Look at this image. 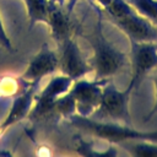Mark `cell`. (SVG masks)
Returning a JSON list of instances; mask_svg holds the SVG:
<instances>
[{
	"label": "cell",
	"instance_id": "obj_1",
	"mask_svg": "<svg viewBox=\"0 0 157 157\" xmlns=\"http://www.w3.org/2000/svg\"><path fill=\"white\" fill-rule=\"evenodd\" d=\"M98 18L93 31L85 38L92 48V58L90 64L94 72V78L109 80L117 75L126 64V55L110 43L102 31V11L94 6Z\"/></svg>",
	"mask_w": 157,
	"mask_h": 157
},
{
	"label": "cell",
	"instance_id": "obj_2",
	"mask_svg": "<svg viewBox=\"0 0 157 157\" xmlns=\"http://www.w3.org/2000/svg\"><path fill=\"white\" fill-rule=\"evenodd\" d=\"M72 126L90 134L94 137L102 139L109 144H123L130 140H147L157 142V130L142 131L134 129L130 124H124L112 120H97L90 117H81L74 114L69 118Z\"/></svg>",
	"mask_w": 157,
	"mask_h": 157
},
{
	"label": "cell",
	"instance_id": "obj_3",
	"mask_svg": "<svg viewBox=\"0 0 157 157\" xmlns=\"http://www.w3.org/2000/svg\"><path fill=\"white\" fill-rule=\"evenodd\" d=\"M131 92L132 91L129 87H126L123 91L118 90L117 86L109 80L103 86L101 103L93 114H97L112 121L131 124L129 112V99Z\"/></svg>",
	"mask_w": 157,
	"mask_h": 157
},
{
	"label": "cell",
	"instance_id": "obj_4",
	"mask_svg": "<svg viewBox=\"0 0 157 157\" xmlns=\"http://www.w3.org/2000/svg\"><path fill=\"white\" fill-rule=\"evenodd\" d=\"M131 78L128 87L134 91L139 87L146 75L157 69V44L156 42L130 40Z\"/></svg>",
	"mask_w": 157,
	"mask_h": 157
},
{
	"label": "cell",
	"instance_id": "obj_5",
	"mask_svg": "<svg viewBox=\"0 0 157 157\" xmlns=\"http://www.w3.org/2000/svg\"><path fill=\"white\" fill-rule=\"evenodd\" d=\"M109 80L104 78H93V80H86L85 77L75 80L72 82L71 88L69 90L70 94L75 99L76 104V114L81 117H91L97 110L103 86Z\"/></svg>",
	"mask_w": 157,
	"mask_h": 157
},
{
	"label": "cell",
	"instance_id": "obj_6",
	"mask_svg": "<svg viewBox=\"0 0 157 157\" xmlns=\"http://www.w3.org/2000/svg\"><path fill=\"white\" fill-rule=\"evenodd\" d=\"M74 80L66 75H58L52 77V80L47 83V86L39 92L36 93L34 104L29 113L28 118L39 119L53 112V105L58 98L69 92L72 86Z\"/></svg>",
	"mask_w": 157,
	"mask_h": 157
},
{
	"label": "cell",
	"instance_id": "obj_7",
	"mask_svg": "<svg viewBox=\"0 0 157 157\" xmlns=\"http://www.w3.org/2000/svg\"><path fill=\"white\" fill-rule=\"evenodd\" d=\"M59 48V70L63 75H66L75 81L85 77L92 71L90 61L83 56L74 37L66 39Z\"/></svg>",
	"mask_w": 157,
	"mask_h": 157
},
{
	"label": "cell",
	"instance_id": "obj_8",
	"mask_svg": "<svg viewBox=\"0 0 157 157\" xmlns=\"http://www.w3.org/2000/svg\"><path fill=\"white\" fill-rule=\"evenodd\" d=\"M56 70H59V55L44 43L25 69L21 80L26 85H38L42 78L54 74Z\"/></svg>",
	"mask_w": 157,
	"mask_h": 157
},
{
	"label": "cell",
	"instance_id": "obj_9",
	"mask_svg": "<svg viewBox=\"0 0 157 157\" xmlns=\"http://www.w3.org/2000/svg\"><path fill=\"white\" fill-rule=\"evenodd\" d=\"M112 22L126 34L129 40L157 42V27L136 11L121 18L112 20Z\"/></svg>",
	"mask_w": 157,
	"mask_h": 157
},
{
	"label": "cell",
	"instance_id": "obj_10",
	"mask_svg": "<svg viewBox=\"0 0 157 157\" xmlns=\"http://www.w3.org/2000/svg\"><path fill=\"white\" fill-rule=\"evenodd\" d=\"M37 86L38 85L27 86L22 93H20L18 96H16L13 98L9 113L6 114V117L4 118V120L0 124V134H2L5 130H7L12 125L17 124L18 121L23 120L25 118L29 117V113L34 104Z\"/></svg>",
	"mask_w": 157,
	"mask_h": 157
},
{
	"label": "cell",
	"instance_id": "obj_11",
	"mask_svg": "<svg viewBox=\"0 0 157 157\" xmlns=\"http://www.w3.org/2000/svg\"><path fill=\"white\" fill-rule=\"evenodd\" d=\"M50 29L52 38L56 42L58 47H60L66 39L72 37L74 23L70 20V12L63 9V5H58L52 2L47 23Z\"/></svg>",
	"mask_w": 157,
	"mask_h": 157
},
{
	"label": "cell",
	"instance_id": "obj_12",
	"mask_svg": "<svg viewBox=\"0 0 157 157\" xmlns=\"http://www.w3.org/2000/svg\"><path fill=\"white\" fill-rule=\"evenodd\" d=\"M28 16V28L31 29L37 23H47L50 9L49 0H23Z\"/></svg>",
	"mask_w": 157,
	"mask_h": 157
},
{
	"label": "cell",
	"instance_id": "obj_13",
	"mask_svg": "<svg viewBox=\"0 0 157 157\" xmlns=\"http://www.w3.org/2000/svg\"><path fill=\"white\" fill-rule=\"evenodd\" d=\"M131 156L157 157V142L147 140H130L120 144Z\"/></svg>",
	"mask_w": 157,
	"mask_h": 157
},
{
	"label": "cell",
	"instance_id": "obj_14",
	"mask_svg": "<svg viewBox=\"0 0 157 157\" xmlns=\"http://www.w3.org/2000/svg\"><path fill=\"white\" fill-rule=\"evenodd\" d=\"M134 10L157 27V0H126Z\"/></svg>",
	"mask_w": 157,
	"mask_h": 157
},
{
	"label": "cell",
	"instance_id": "obj_15",
	"mask_svg": "<svg viewBox=\"0 0 157 157\" xmlns=\"http://www.w3.org/2000/svg\"><path fill=\"white\" fill-rule=\"evenodd\" d=\"M53 112L61 115L63 118H70L74 114H76V104L75 99L70 94V92H66L60 98H58L53 105Z\"/></svg>",
	"mask_w": 157,
	"mask_h": 157
},
{
	"label": "cell",
	"instance_id": "obj_16",
	"mask_svg": "<svg viewBox=\"0 0 157 157\" xmlns=\"http://www.w3.org/2000/svg\"><path fill=\"white\" fill-rule=\"evenodd\" d=\"M108 17L112 20H117V18H121L129 13H131L134 10V7L126 1V0H112L110 4L103 9Z\"/></svg>",
	"mask_w": 157,
	"mask_h": 157
},
{
	"label": "cell",
	"instance_id": "obj_17",
	"mask_svg": "<svg viewBox=\"0 0 157 157\" xmlns=\"http://www.w3.org/2000/svg\"><path fill=\"white\" fill-rule=\"evenodd\" d=\"M0 45H1L5 50H7V52H13V47H12L11 39H10V37L7 36V32H6L5 27H4L1 16H0Z\"/></svg>",
	"mask_w": 157,
	"mask_h": 157
},
{
	"label": "cell",
	"instance_id": "obj_18",
	"mask_svg": "<svg viewBox=\"0 0 157 157\" xmlns=\"http://www.w3.org/2000/svg\"><path fill=\"white\" fill-rule=\"evenodd\" d=\"M153 85H155V104H153L152 109L150 110V113L146 115L145 121H148V120L152 118V115H155V114L157 113V72H156V75H155V77H153Z\"/></svg>",
	"mask_w": 157,
	"mask_h": 157
},
{
	"label": "cell",
	"instance_id": "obj_19",
	"mask_svg": "<svg viewBox=\"0 0 157 157\" xmlns=\"http://www.w3.org/2000/svg\"><path fill=\"white\" fill-rule=\"evenodd\" d=\"M9 87H17V83L13 82L12 78H10V80H7V81L0 82V91H1V90H9ZM9 91H11V88H10ZM11 92H12V91H11Z\"/></svg>",
	"mask_w": 157,
	"mask_h": 157
},
{
	"label": "cell",
	"instance_id": "obj_20",
	"mask_svg": "<svg viewBox=\"0 0 157 157\" xmlns=\"http://www.w3.org/2000/svg\"><path fill=\"white\" fill-rule=\"evenodd\" d=\"M96 1L99 4V6H101L102 9H104V7H107V6L110 4L112 0H96Z\"/></svg>",
	"mask_w": 157,
	"mask_h": 157
},
{
	"label": "cell",
	"instance_id": "obj_21",
	"mask_svg": "<svg viewBox=\"0 0 157 157\" xmlns=\"http://www.w3.org/2000/svg\"><path fill=\"white\" fill-rule=\"evenodd\" d=\"M76 2H77V0H67V11L69 12H71V10L74 9Z\"/></svg>",
	"mask_w": 157,
	"mask_h": 157
},
{
	"label": "cell",
	"instance_id": "obj_22",
	"mask_svg": "<svg viewBox=\"0 0 157 157\" xmlns=\"http://www.w3.org/2000/svg\"><path fill=\"white\" fill-rule=\"evenodd\" d=\"M50 2H54V4H58V5H64L65 0H49Z\"/></svg>",
	"mask_w": 157,
	"mask_h": 157
}]
</instances>
